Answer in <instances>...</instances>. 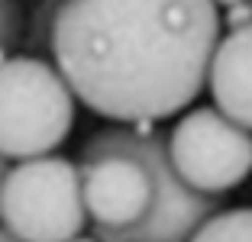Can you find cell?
<instances>
[{"label": "cell", "instance_id": "cell-1", "mask_svg": "<svg viewBox=\"0 0 252 242\" xmlns=\"http://www.w3.org/2000/svg\"><path fill=\"white\" fill-rule=\"evenodd\" d=\"M220 26L214 0H65L49 23V49L91 113L158 123L207 88Z\"/></svg>", "mask_w": 252, "mask_h": 242}, {"label": "cell", "instance_id": "cell-2", "mask_svg": "<svg viewBox=\"0 0 252 242\" xmlns=\"http://www.w3.org/2000/svg\"><path fill=\"white\" fill-rule=\"evenodd\" d=\"M74 126V91L62 71L36 55L0 65V155L30 161L52 155Z\"/></svg>", "mask_w": 252, "mask_h": 242}, {"label": "cell", "instance_id": "cell-3", "mask_svg": "<svg viewBox=\"0 0 252 242\" xmlns=\"http://www.w3.org/2000/svg\"><path fill=\"white\" fill-rule=\"evenodd\" d=\"M0 223L23 242H71L88 226L81 168L65 155L20 161L0 194Z\"/></svg>", "mask_w": 252, "mask_h": 242}, {"label": "cell", "instance_id": "cell-4", "mask_svg": "<svg viewBox=\"0 0 252 242\" xmlns=\"http://www.w3.org/2000/svg\"><path fill=\"white\" fill-rule=\"evenodd\" d=\"M168 155L188 187L220 197L252 175V132L217 107H197L168 129Z\"/></svg>", "mask_w": 252, "mask_h": 242}, {"label": "cell", "instance_id": "cell-5", "mask_svg": "<svg viewBox=\"0 0 252 242\" xmlns=\"http://www.w3.org/2000/svg\"><path fill=\"white\" fill-rule=\"evenodd\" d=\"M207 88L217 110L252 132V26L220 39L210 61Z\"/></svg>", "mask_w": 252, "mask_h": 242}, {"label": "cell", "instance_id": "cell-6", "mask_svg": "<svg viewBox=\"0 0 252 242\" xmlns=\"http://www.w3.org/2000/svg\"><path fill=\"white\" fill-rule=\"evenodd\" d=\"M191 242H252V207L220 210L194 233Z\"/></svg>", "mask_w": 252, "mask_h": 242}, {"label": "cell", "instance_id": "cell-7", "mask_svg": "<svg viewBox=\"0 0 252 242\" xmlns=\"http://www.w3.org/2000/svg\"><path fill=\"white\" fill-rule=\"evenodd\" d=\"M23 30H26V13H23L20 0H0V65L13 59L10 52L20 45Z\"/></svg>", "mask_w": 252, "mask_h": 242}, {"label": "cell", "instance_id": "cell-8", "mask_svg": "<svg viewBox=\"0 0 252 242\" xmlns=\"http://www.w3.org/2000/svg\"><path fill=\"white\" fill-rule=\"evenodd\" d=\"M223 26H226L230 32L252 26V0H246V3H236V7L226 10V16H223Z\"/></svg>", "mask_w": 252, "mask_h": 242}, {"label": "cell", "instance_id": "cell-9", "mask_svg": "<svg viewBox=\"0 0 252 242\" xmlns=\"http://www.w3.org/2000/svg\"><path fill=\"white\" fill-rule=\"evenodd\" d=\"M7 161H10V158H3V155H0V194H3V184H7L10 171H13V168H10V165H7Z\"/></svg>", "mask_w": 252, "mask_h": 242}, {"label": "cell", "instance_id": "cell-10", "mask_svg": "<svg viewBox=\"0 0 252 242\" xmlns=\"http://www.w3.org/2000/svg\"><path fill=\"white\" fill-rule=\"evenodd\" d=\"M0 242H23V239H20V236H13L10 229H3V226H0Z\"/></svg>", "mask_w": 252, "mask_h": 242}, {"label": "cell", "instance_id": "cell-11", "mask_svg": "<svg viewBox=\"0 0 252 242\" xmlns=\"http://www.w3.org/2000/svg\"><path fill=\"white\" fill-rule=\"evenodd\" d=\"M214 3H217V7H226V10H230V7H236V3H246V0H214Z\"/></svg>", "mask_w": 252, "mask_h": 242}, {"label": "cell", "instance_id": "cell-12", "mask_svg": "<svg viewBox=\"0 0 252 242\" xmlns=\"http://www.w3.org/2000/svg\"><path fill=\"white\" fill-rule=\"evenodd\" d=\"M71 242H100L97 236H78V239H71Z\"/></svg>", "mask_w": 252, "mask_h": 242}, {"label": "cell", "instance_id": "cell-13", "mask_svg": "<svg viewBox=\"0 0 252 242\" xmlns=\"http://www.w3.org/2000/svg\"><path fill=\"white\" fill-rule=\"evenodd\" d=\"M62 3H65V0H62Z\"/></svg>", "mask_w": 252, "mask_h": 242}]
</instances>
